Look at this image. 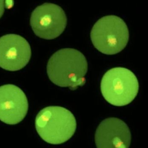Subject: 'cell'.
Masks as SVG:
<instances>
[{"mask_svg":"<svg viewBox=\"0 0 148 148\" xmlns=\"http://www.w3.org/2000/svg\"><path fill=\"white\" fill-rule=\"evenodd\" d=\"M88 63L81 52L73 48H64L56 52L47 63V73L54 84L75 90L84 85Z\"/></svg>","mask_w":148,"mask_h":148,"instance_id":"6da1fadb","label":"cell"},{"mask_svg":"<svg viewBox=\"0 0 148 148\" xmlns=\"http://www.w3.org/2000/svg\"><path fill=\"white\" fill-rule=\"evenodd\" d=\"M35 127L40 137L50 144H62L75 132L77 122L73 114L64 108L56 106L42 109L36 118Z\"/></svg>","mask_w":148,"mask_h":148,"instance_id":"7a4b0ae2","label":"cell"},{"mask_svg":"<svg viewBox=\"0 0 148 148\" xmlns=\"http://www.w3.org/2000/svg\"><path fill=\"white\" fill-rule=\"evenodd\" d=\"M91 38L97 50L111 55L119 53L125 47L129 32L126 23L120 17L108 15L96 23L91 31Z\"/></svg>","mask_w":148,"mask_h":148,"instance_id":"3957f363","label":"cell"},{"mask_svg":"<svg viewBox=\"0 0 148 148\" xmlns=\"http://www.w3.org/2000/svg\"><path fill=\"white\" fill-rule=\"evenodd\" d=\"M139 83L135 74L123 67H115L108 71L101 82L104 98L111 105L123 106L131 103L138 95Z\"/></svg>","mask_w":148,"mask_h":148,"instance_id":"277c9868","label":"cell"},{"mask_svg":"<svg viewBox=\"0 0 148 148\" xmlns=\"http://www.w3.org/2000/svg\"><path fill=\"white\" fill-rule=\"evenodd\" d=\"M30 24L35 34L45 40L59 36L67 25L65 13L60 6L52 3H44L32 13Z\"/></svg>","mask_w":148,"mask_h":148,"instance_id":"5b68a950","label":"cell"},{"mask_svg":"<svg viewBox=\"0 0 148 148\" xmlns=\"http://www.w3.org/2000/svg\"><path fill=\"white\" fill-rule=\"evenodd\" d=\"M32 56L28 41L21 36L9 34L0 37V67L10 71L20 70Z\"/></svg>","mask_w":148,"mask_h":148,"instance_id":"8992f818","label":"cell"},{"mask_svg":"<svg viewBox=\"0 0 148 148\" xmlns=\"http://www.w3.org/2000/svg\"><path fill=\"white\" fill-rule=\"evenodd\" d=\"M27 97L18 87L12 84L0 86V120L6 124L20 123L28 113Z\"/></svg>","mask_w":148,"mask_h":148,"instance_id":"52a82bcc","label":"cell"},{"mask_svg":"<svg viewBox=\"0 0 148 148\" xmlns=\"http://www.w3.org/2000/svg\"><path fill=\"white\" fill-rule=\"evenodd\" d=\"M95 140L97 148H128L131 143V132L123 121L109 118L104 120L98 127Z\"/></svg>","mask_w":148,"mask_h":148,"instance_id":"ba28073f","label":"cell"},{"mask_svg":"<svg viewBox=\"0 0 148 148\" xmlns=\"http://www.w3.org/2000/svg\"><path fill=\"white\" fill-rule=\"evenodd\" d=\"M5 1H0V18L3 14L4 10H5L4 8L5 7V4H6V3H5Z\"/></svg>","mask_w":148,"mask_h":148,"instance_id":"9c48e42d","label":"cell"}]
</instances>
